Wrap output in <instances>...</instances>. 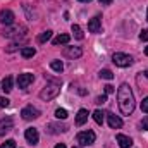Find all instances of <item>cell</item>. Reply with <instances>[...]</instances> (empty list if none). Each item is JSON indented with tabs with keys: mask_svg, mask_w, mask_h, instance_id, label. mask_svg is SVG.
I'll return each instance as SVG.
<instances>
[{
	"mask_svg": "<svg viewBox=\"0 0 148 148\" xmlns=\"http://www.w3.org/2000/svg\"><path fill=\"white\" fill-rule=\"evenodd\" d=\"M117 103H119V110L124 115H131L134 112L136 102H134V95L131 91V86L127 83H122L117 90Z\"/></svg>",
	"mask_w": 148,
	"mask_h": 148,
	"instance_id": "obj_1",
	"label": "cell"
},
{
	"mask_svg": "<svg viewBox=\"0 0 148 148\" xmlns=\"http://www.w3.org/2000/svg\"><path fill=\"white\" fill-rule=\"evenodd\" d=\"M59 93H60V84H47L40 91V98L45 100V102H48V100H53Z\"/></svg>",
	"mask_w": 148,
	"mask_h": 148,
	"instance_id": "obj_2",
	"label": "cell"
},
{
	"mask_svg": "<svg viewBox=\"0 0 148 148\" xmlns=\"http://www.w3.org/2000/svg\"><path fill=\"white\" fill-rule=\"evenodd\" d=\"M112 60H114V64L119 66V67H129V66L133 64V57L127 55V53H122V52L114 53V55H112Z\"/></svg>",
	"mask_w": 148,
	"mask_h": 148,
	"instance_id": "obj_3",
	"label": "cell"
},
{
	"mask_svg": "<svg viewBox=\"0 0 148 148\" xmlns=\"http://www.w3.org/2000/svg\"><path fill=\"white\" fill-rule=\"evenodd\" d=\"M95 140H97V134L93 131H81L77 134V143L81 147H90V145L95 143Z\"/></svg>",
	"mask_w": 148,
	"mask_h": 148,
	"instance_id": "obj_4",
	"label": "cell"
},
{
	"mask_svg": "<svg viewBox=\"0 0 148 148\" xmlns=\"http://www.w3.org/2000/svg\"><path fill=\"white\" fill-rule=\"evenodd\" d=\"M21 115H23V119H26V121H33V119H38L40 115H41V112L35 109L33 105H28V107H24L23 110H21Z\"/></svg>",
	"mask_w": 148,
	"mask_h": 148,
	"instance_id": "obj_5",
	"label": "cell"
},
{
	"mask_svg": "<svg viewBox=\"0 0 148 148\" xmlns=\"http://www.w3.org/2000/svg\"><path fill=\"white\" fill-rule=\"evenodd\" d=\"M14 129V121L12 117H3L0 119V136H5L7 133H10Z\"/></svg>",
	"mask_w": 148,
	"mask_h": 148,
	"instance_id": "obj_6",
	"label": "cell"
},
{
	"mask_svg": "<svg viewBox=\"0 0 148 148\" xmlns=\"http://www.w3.org/2000/svg\"><path fill=\"white\" fill-rule=\"evenodd\" d=\"M33 81H35V76L29 74V73H24V74H19V76H17V86L23 88V90H26Z\"/></svg>",
	"mask_w": 148,
	"mask_h": 148,
	"instance_id": "obj_7",
	"label": "cell"
},
{
	"mask_svg": "<svg viewBox=\"0 0 148 148\" xmlns=\"http://www.w3.org/2000/svg\"><path fill=\"white\" fill-rule=\"evenodd\" d=\"M24 138H26V141L29 143V145H38V141H40V134H38V129L36 127H28L26 129V133H24Z\"/></svg>",
	"mask_w": 148,
	"mask_h": 148,
	"instance_id": "obj_8",
	"label": "cell"
},
{
	"mask_svg": "<svg viewBox=\"0 0 148 148\" xmlns=\"http://www.w3.org/2000/svg\"><path fill=\"white\" fill-rule=\"evenodd\" d=\"M14 12L12 10H9V9H2L0 10V23L2 24H5V26H12L14 24Z\"/></svg>",
	"mask_w": 148,
	"mask_h": 148,
	"instance_id": "obj_9",
	"label": "cell"
},
{
	"mask_svg": "<svg viewBox=\"0 0 148 148\" xmlns=\"http://www.w3.org/2000/svg\"><path fill=\"white\" fill-rule=\"evenodd\" d=\"M88 31L90 33H100L102 31V16H95L88 23Z\"/></svg>",
	"mask_w": 148,
	"mask_h": 148,
	"instance_id": "obj_10",
	"label": "cell"
},
{
	"mask_svg": "<svg viewBox=\"0 0 148 148\" xmlns=\"http://www.w3.org/2000/svg\"><path fill=\"white\" fill-rule=\"evenodd\" d=\"M83 55V50L79 47H66L64 48V57H69V59H77Z\"/></svg>",
	"mask_w": 148,
	"mask_h": 148,
	"instance_id": "obj_11",
	"label": "cell"
},
{
	"mask_svg": "<svg viewBox=\"0 0 148 148\" xmlns=\"http://www.w3.org/2000/svg\"><path fill=\"white\" fill-rule=\"evenodd\" d=\"M107 121H109V126H110L112 129L122 127V119L119 115H115V114H107Z\"/></svg>",
	"mask_w": 148,
	"mask_h": 148,
	"instance_id": "obj_12",
	"label": "cell"
},
{
	"mask_svg": "<svg viewBox=\"0 0 148 148\" xmlns=\"http://www.w3.org/2000/svg\"><path fill=\"white\" fill-rule=\"evenodd\" d=\"M47 131L50 134H59V133H66L67 131V126L66 124H48L47 126Z\"/></svg>",
	"mask_w": 148,
	"mask_h": 148,
	"instance_id": "obj_13",
	"label": "cell"
},
{
	"mask_svg": "<svg viewBox=\"0 0 148 148\" xmlns=\"http://www.w3.org/2000/svg\"><path fill=\"white\" fill-rule=\"evenodd\" d=\"M19 31H26V28H24V26H14V28H12V29H9V28H7V29H3V31H2V33H3V36H19V35H24V33H19Z\"/></svg>",
	"mask_w": 148,
	"mask_h": 148,
	"instance_id": "obj_14",
	"label": "cell"
},
{
	"mask_svg": "<svg viewBox=\"0 0 148 148\" xmlns=\"http://www.w3.org/2000/svg\"><path fill=\"white\" fill-rule=\"evenodd\" d=\"M115 140H117V143H119L121 148H129L133 145V140H131L129 136H126V134H117Z\"/></svg>",
	"mask_w": 148,
	"mask_h": 148,
	"instance_id": "obj_15",
	"label": "cell"
},
{
	"mask_svg": "<svg viewBox=\"0 0 148 148\" xmlns=\"http://www.w3.org/2000/svg\"><path fill=\"white\" fill-rule=\"evenodd\" d=\"M88 110L86 109H81V110L77 112V115H76V126H83L86 121H88Z\"/></svg>",
	"mask_w": 148,
	"mask_h": 148,
	"instance_id": "obj_16",
	"label": "cell"
},
{
	"mask_svg": "<svg viewBox=\"0 0 148 148\" xmlns=\"http://www.w3.org/2000/svg\"><path fill=\"white\" fill-rule=\"evenodd\" d=\"M71 41V36L69 35H59V36L53 38V45L57 47V45H67Z\"/></svg>",
	"mask_w": 148,
	"mask_h": 148,
	"instance_id": "obj_17",
	"label": "cell"
},
{
	"mask_svg": "<svg viewBox=\"0 0 148 148\" xmlns=\"http://www.w3.org/2000/svg\"><path fill=\"white\" fill-rule=\"evenodd\" d=\"M36 53V50L33 48V47H23L21 48V55L24 57V59H29V57H33Z\"/></svg>",
	"mask_w": 148,
	"mask_h": 148,
	"instance_id": "obj_18",
	"label": "cell"
},
{
	"mask_svg": "<svg viewBox=\"0 0 148 148\" xmlns=\"http://www.w3.org/2000/svg\"><path fill=\"white\" fill-rule=\"evenodd\" d=\"M2 90H3L5 93H9V91L12 90V77H10V76L3 77V81H2Z\"/></svg>",
	"mask_w": 148,
	"mask_h": 148,
	"instance_id": "obj_19",
	"label": "cell"
},
{
	"mask_svg": "<svg viewBox=\"0 0 148 148\" xmlns=\"http://www.w3.org/2000/svg\"><path fill=\"white\" fill-rule=\"evenodd\" d=\"M50 67H52L55 73H59V74L64 71V64H62L60 60H52V62H50Z\"/></svg>",
	"mask_w": 148,
	"mask_h": 148,
	"instance_id": "obj_20",
	"label": "cell"
},
{
	"mask_svg": "<svg viewBox=\"0 0 148 148\" xmlns=\"http://www.w3.org/2000/svg\"><path fill=\"white\" fill-rule=\"evenodd\" d=\"M71 29H73L74 38H76V40H83V38H84V35H83V29H81L77 24H73V28H71Z\"/></svg>",
	"mask_w": 148,
	"mask_h": 148,
	"instance_id": "obj_21",
	"label": "cell"
},
{
	"mask_svg": "<svg viewBox=\"0 0 148 148\" xmlns=\"http://www.w3.org/2000/svg\"><path fill=\"white\" fill-rule=\"evenodd\" d=\"M50 38H52V31L47 29V31H43V33L38 36V43H45V41H48Z\"/></svg>",
	"mask_w": 148,
	"mask_h": 148,
	"instance_id": "obj_22",
	"label": "cell"
},
{
	"mask_svg": "<svg viewBox=\"0 0 148 148\" xmlns=\"http://www.w3.org/2000/svg\"><path fill=\"white\" fill-rule=\"evenodd\" d=\"M103 115H105V114H103L102 110H95L93 112V119H95V122L102 126V124H103Z\"/></svg>",
	"mask_w": 148,
	"mask_h": 148,
	"instance_id": "obj_23",
	"label": "cell"
},
{
	"mask_svg": "<svg viewBox=\"0 0 148 148\" xmlns=\"http://www.w3.org/2000/svg\"><path fill=\"white\" fill-rule=\"evenodd\" d=\"M98 76H100L102 79H112V77H114V73H112L110 69H102V71L98 73Z\"/></svg>",
	"mask_w": 148,
	"mask_h": 148,
	"instance_id": "obj_24",
	"label": "cell"
},
{
	"mask_svg": "<svg viewBox=\"0 0 148 148\" xmlns=\"http://www.w3.org/2000/svg\"><path fill=\"white\" fill-rule=\"evenodd\" d=\"M55 117H57L59 121H60V119H62V121L67 119V110H66V109H57V110H55Z\"/></svg>",
	"mask_w": 148,
	"mask_h": 148,
	"instance_id": "obj_25",
	"label": "cell"
},
{
	"mask_svg": "<svg viewBox=\"0 0 148 148\" xmlns=\"http://www.w3.org/2000/svg\"><path fill=\"white\" fill-rule=\"evenodd\" d=\"M0 148H16V141L14 140H7L5 143H2Z\"/></svg>",
	"mask_w": 148,
	"mask_h": 148,
	"instance_id": "obj_26",
	"label": "cell"
},
{
	"mask_svg": "<svg viewBox=\"0 0 148 148\" xmlns=\"http://www.w3.org/2000/svg\"><path fill=\"white\" fill-rule=\"evenodd\" d=\"M105 102H107V95H100L95 98V103H98V105H103Z\"/></svg>",
	"mask_w": 148,
	"mask_h": 148,
	"instance_id": "obj_27",
	"label": "cell"
},
{
	"mask_svg": "<svg viewBox=\"0 0 148 148\" xmlns=\"http://www.w3.org/2000/svg\"><path fill=\"white\" fill-rule=\"evenodd\" d=\"M141 110L145 112V114H148V97L143 98V102H141Z\"/></svg>",
	"mask_w": 148,
	"mask_h": 148,
	"instance_id": "obj_28",
	"label": "cell"
},
{
	"mask_svg": "<svg viewBox=\"0 0 148 148\" xmlns=\"http://www.w3.org/2000/svg\"><path fill=\"white\" fill-rule=\"evenodd\" d=\"M140 40H141V41H148V29H143V31L140 33Z\"/></svg>",
	"mask_w": 148,
	"mask_h": 148,
	"instance_id": "obj_29",
	"label": "cell"
},
{
	"mask_svg": "<svg viewBox=\"0 0 148 148\" xmlns=\"http://www.w3.org/2000/svg\"><path fill=\"white\" fill-rule=\"evenodd\" d=\"M7 105H9V98L0 97V107H7Z\"/></svg>",
	"mask_w": 148,
	"mask_h": 148,
	"instance_id": "obj_30",
	"label": "cell"
},
{
	"mask_svg": "<svg viewBox=\"0 0 148 148\" xmlns=\"http://www.w3.org/2000/svg\"><path fill=\"white\" fill-rule=\"evenodd\" d=\"M141 127H143L145 131H148V117H143V121H141Z\"/></svg>",
	"mask_w": 148,
	"mask_h": 148,
	"instance_id": "obj_31",
	"label": "cell"
},
{
	"mask_svg": "<svg viewBox=\"0 0 148 148\" xmlns=\"http://www.w3.org/2000/svg\"><path fill=\"white\" fill-rule=\"evenodd\" d=\"M114 91H115V88H114L112 84H107V86H105V93H107V95H109V93H114Z\"/></svg>",
	"mask_w": 148,
	"mask_h": 148,
	"instance_id": "obj_32",
	"label": "cell"
},
{
	"mask_svg": "<svg viewBox=\"0 0 148 148\" xmlns=\"http://www.w3.org/2000/svg\"><path fill=\"white\" fill-rule=\"evenodd\" d=\"M98 2H100L102 5H110L112 3V0H98Z\"/></svg>",
	"mask_w": 148,
	"mask_h": 148,
	"instance_id": "obj_33",
	"label": "cell"
},
{
	"mask_svg": "<svg viewBox=\"0 0 148 148\" xmlns=\"http://www.w3.org/2000/svg\"><path fill=\"white\" fill-rule=\"evenodd\" d=\"M55 148H66V145L64 143H59V145H55Z\"/></svg>",
	"mask_w": 148,
	"mask_h": 148,
	"instance_id": "obj_34",
	"label": "cell"
},
{
	"mask_svg": "<svg viewBox=\"0 0 148 148\" xmlns=\"http://www.w3.org/2000/svg\"><path fill=\"white\" fill-rule=\"evenodd\" d=\"M145 55H148V47L145 48Z\"/></svg>",
	"mask_w": 148,
	"mask_h": 148,
	"instance_id": "obj_35",
	"label": "cell"
},
{
	"mask_svg": "<svg viewBox=\"0 0 148 148\" xmlns=\"http://www.w3.org/2000/svg\"><path fill=\"white\" fill-rule=\"evenodd\" d=\"M77 2H91V0H77Z\"/></svg>",
	"mask_w": 148,
	"mask_h": 148,
	"instance_id": "obj_36",
	"label": "cell"
},
{
	"mask_svg": "<svg viewBox=\"0 0 148 148\" xmlns=\"http://www.w3.org/2000/svg\"><path fill=\"white\" fill-rule=\"evenodd\" d=\"M145 76H147V77H148V69H147V71H145Z\"/></svg>",
	"mask_w": 148,
	"mask_h": 148,
	"instance_id": "obj_37",
	"label": "cell"
},
{
	"mask_svg": "<svg viewBox=\"0 0 148 148\" xmlns=\"http://www.w3.org/2000/svg\"><path fill=\"white\" fill-rule=\"evenodd\" d=\"M147 19H148V9H147Z\"/></svg>",
	"mask_w": 148,
	"mask_h": 148,
	"instance_id": "obj_38",
	"label": "cell"
},
{
	"mask_svg": "<svg viewBox=\"0 0 148 148\" xmlns=\"http://www.w3.org/2000/svg\"><path fill=\"white\" fill-rule=\"evenodd\" d=\"M73 148H83V147H73Z\"/></svg>",
	"mask_w": 148,
	"mask_h": 148,
	"instance_id": "obj_39",
	"label": "cell"
}]
</instances>
